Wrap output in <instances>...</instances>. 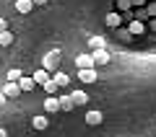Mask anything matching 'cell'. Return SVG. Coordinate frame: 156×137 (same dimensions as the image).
I'll return each instance as SVG.
<instances>
[{"label":"cell","instance_id":"cell-1","mask_svg":"<svg viewBox=\"0 0 156 137\" xmlns=\"http://www.w3.org/2000/svg\"><path fill=\"white\" fill-rule=\"evenodd\" d=\"M57 67H60V52H57V49H52V52H47V55H44V60H42V70H47L50 75H55V72H57Z\"/></svg>","mask_w":156,"mask_h":137},{"label":"cell","instance_id":"cell-2","mask_svg":"<svg viewBox=\"0 0 156 137\" xmlns=\"http://www.w3.org/2000/svg\"><path fill=\"white\" fill-rule=\"evenodd\" d=\"M76 67L78 70H91V67H94V57L91 55H78L76 57Z\"/></svg>","mask_w":156,"mask_h":137},{"label":"cell","instance_id":"cell-3","mask_svg":"<svg viewBox=\"0 0 156 137\" xmlns=\"http://www.w3.org/2000/svg\"><path fill=\"white\" fill-rule=\"evenodd\" d=\"M3 96H5V99H18V96H21L18 83H5V85H3Z\"/></svg>","mask_w":156,"mask_h":137},{"label":"cell","instance_id":"cell-4","mask_svg":"<svg viewBox=\"0 0 156 137\" xmlns=\"http://www.w3.org/2000/svg\"><path fill=\"white\" fill-rule=\"evenodd\" d=\"M91 57H94V67L109 62V52H107V49H94V52H91Z\"/></svg>","mask_w":156,"mask_h":137},{"label":"cell","instance_id":"cell-5","mask_svg":"<svg viewBox=\"0 0 156 137\" xmlns=\"http://www.w3.org/2000/svg\"><path fill=\"white\" fill-rule=\"evenodd\" d=\"M104 23H107V26H109V28H120V23H122V16H120V13H107V18H104Z\"/></svg>","mask_w":156,"mask_h":137},{"label":"cell","instance_id":"cell-6","mask_svg":"<svg viewBox=\"0 0 156 137\" xmlns=\"http://www.w3.org/2000/svg\"><path fill=\"white\" fill-rule=\"evenodd\" d=\"M78 80L81 83H96V70H78Z\"/></svg>","mask_w":156,"mask_h":137},{"label":"cell","instance_id":"cell-7","mask_svg":"<svg viewBox=\"0 0 156 137\" xmlns=\"http://www.w3.org/2000/svg\"><path fill=\"white\" fill-rule=\"evenodd\" d=\"M16 11L21 13V16H26V13L34 11V3L31 0H16Z\"/></svg>","mask_w":156,"mask_h":137},{"label":"cell","instance_id":"cell-8","mask_svg":"<svg viewBox=\"0 0 156 137\" xmlns=\"http://www.w3.org/2000/svg\"><path fill=\"white\" fill-rule=\"evenodd\" d=\"M101 122H104L101 111H89V114H86V124H91V127H99Z\"/></svg>","mask_w":156,"mask_h":137},{"label":"cell","instance_id":"cell-9","mask_svg":"<svg viewBox=\"0 0 156 137\" xmlns=\"http://www.w3.org/2000/svg\"><path fill=\"white\" fill-rule=\"evenodd\" d=\"M70 99H73V106H83V104H89V96H86L83 91H73Z\"/></svg>","mask_w":156,"mask_h":137},{"label":"cell","instance_id":"cell-10","mask_svg":"<svg viewBox=\"0 0 156 137\" xmlns=\"http://www.w3.org/2000/svg\"><path fill=\"white\" fill-rule=\"evenodd\" d=\"M52 80L57 83V88H65V85H70V75H65V72H60V70H57L55 75H52Z\"/></svg>","mask_w":156,"mask_h":137},{"label":"cell","instance_id":"cell-11","mask_svg":"<svg viewBox=\"0 0 156 137\" xmlns=\"http://www.w3.org/2000/svg\"><path fill=\"white\" fill-rule=\"evenodd\" d=\"M44 111H60V99H57V96L44 99Z\"/></svg>","mask_w":156,"mask_h":137},{"label":"cell","instance_id":"cell-12","mask_svg":"<svg viewBox=\"0 0 156 137\" xmlns=\"http://www.w3.org/2000/svg\"><path fill=\"white\" fill-rule=\"evenodd\" d=\"M34 85H37V83H34V78H21V80H18L21 93H29V91H34Z\"/></svg>","mask_w":156,"mask_h":137},{"label":"cell","instance_id":"cell-13","mask_svg":"<svg viewBox=\"0 0 156 137\" xmlns=\"http://www.w3.org/2000/svg\"><path fill=\"white\" fill-rule=\"evenodd\" d=\"M31 78H34V83H37V85H44V83L50 80L52 75H50V72H47V70H37V72H34Z\"/></svg>","mask_w":156,"mask_h":137},{"label":"cell","instance_id":"cell-14","mask_svg":"<svg viewBox=\"0 0 156 137\" xmlns=\"http://www.w3.org/2000/svg\"><path fill=\"white\" fill-rule=\"evenodd\" d=\"M47 124H50V122H47V116H34V119H31V127H34V129H39V132L47 129Z\"/></svg>","mask_w":156,"mask_h":137},{"label":"cell","instance_id":"cell-15","mask_svg":"<svg viewBox=\"0 0 156 137\" xmlns=\"http://www.w3.org/2000/svg\"><path fill=\"white\" fill-rule=\"evenodd\" d=\"M76 106H73V99L70 96H60V111H73Z\"/></svg>","mask_w":156,"mask_h":137},{"label":"cell","instance_id":"cell-16","mask_svg":"<svg viewBox=\"0 0 156 137\" xmlns=\"http://www.w3.org/2000/svg\"><path fill=\"white\" fill-rule=\"evenodd\" d=\"M8 83H18V80H21V78H23V72L21 70H18V67H13V70H8Z\"/></svg>","mask_w":156,"mask_h":137},{"label":"cell","instance_id":"cell-17","mask_svg":"<svg viewBox=\"0 0 156 137\" xmlns=\"http://www.w3.org/2000/svg\"><path fill=\"white\" fill-rule=\"evenodd\" d=\"M89 47H91V49H104V36H91L89 39Z\"/></svg>","mask_w":156,"mask_h":137},{"label":"cell","instance_id":"cell-18","mask_svg":"<svg viewBox=\"0 0 156 137\" xmlns=\"http://www.w3.org/2000/svg\"><path fill=\"white\" fill-rule=\"evenodd\" d=\"M13 44V34L11 31H0V47H11Z\"/></svg>","mask_w":156,"mask_h":137},{"label":"cell","instance_id":"cell-19","mask_svg":"<svg viewBox=\"0 0 156 137\" xmlns=\"http://www.w3.org/2000/svg\"><path fill=\"white\" fill-rule=\"evenodd\" d=\"M42 88H44V93H50V96H55V93H57V83L52 80V78H50V80H47Z\"/></svg>","mask_w":156,"mask_h":137},{"label":"cell","instance_id":"cell-20","mask_svg":"<svg viewBox=\"0 0 156 137\" xmlns=\"http://www.w3.org/2000/svg\"><path fill=\"white\" fill-rule=\"evenodd\" d=\"M128 31H130V34H143V31H146V26H143L140 21H133V23H130V28H128Z\"/></svg>","mask_w":156,"mask_h":137},{"label":"cell","instance_id":"cell-21","mask_svg":"<svg viewBox=\"0 0 156 137\" xmlns=\"http://www.w3.org/2000/svg\"><path fill=\"white\" fill-rule=\"evenodd\" d=\"M130 0H117V11H122V13H130Z\"/></svg>","mask_w":156,"mask_h":137},{"label":"cell","instance_id":"cell-22","mask_svg":"<svg viewBox=\"0 0 156 137\" xmlns=\"http://www.w3.org/2000/svg\"><path fill=\"white\" fill-rule=\"evenodd\" d=\"M146 13H148V18H156V3H148L146 5Z\"/></svg>","mask_w":156,"mask_h":137},{"label":"cell","instance_id":"cell-23","mask_svg":"<svg viewBox=\"0 0 156 137\" xmlns=\"http://www.w3.org/2000/svg\"><path fill=\"white\" fill-rule=\"evenodd\" d=\"M130 5H148V0H130Z\"/></svg>","mask_w":156,"mask_h":137},{"label":"cell","instance_id":"cell-24","mask_svg":"<svg viewBox=\"0 0 156 137\" xmlns=\"http://www.w3.org/2000/svg\"><path fill=\"white\" fill-rule=\"evenodd\" d=\"M0 31H8V21L5 18H0Z\"/></svg>","mask_w":156,"mask_h":137},{"label":"cell","instance_id":"cell-25","mask_svg":"<svg viewBox=\"0 0 156 137\" xmlns=\"http://www.w3.org/2000/svg\"><path fill=\"white\" fill-rule=\"evenodd\" d=\"M31 3H34V5H44L47 0H31Z\"/></svg>","mask_w":156,"mask_h":137},{"label":"cell","instance_id":"cell-26","mask_svg":"<svg viewBox=\"0 0 156 137\" xmlns=\"http://www.w3.org/2000/svg\"><path fill=\"white\" fill-rule=\"evenodd\" d=\"M0 137H8V132H5V129H3V127H0Z\"/></svg>","mask_w":156,"mask_h":137},{"label":"cell","instance_id":"cell-27","mask_svg":"<svg viewBox=\"0 0 156 137\" xmlns=\"http://www.w3.org/2000/svg\"><path fill=\"white\" fill-rule=\"evenodd\" d=\"M3 101H5V96H3V93H0V104H3Z\"/></svg>","mask_w":156,"mask_h":137}]
</instances>
